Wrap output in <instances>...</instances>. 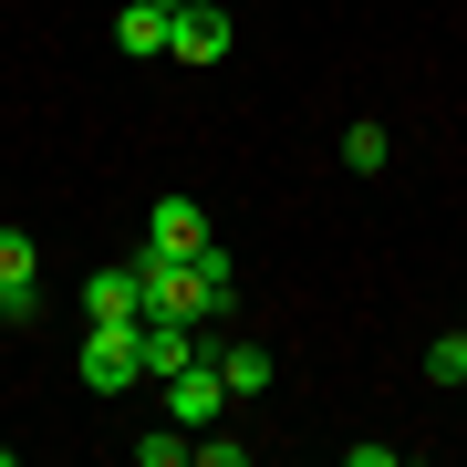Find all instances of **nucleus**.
I'll return each mask as SVG.
<instances>
[{
  "instance_id": "nucleus-7",
  "label": "nucleus",
  "mask_w": 467,
  "mask_h": 467,
  "mask_svg": "<svg viewBox=\"0 0 467 467\" xmlns=\"http://www.w3.org/2000/svg\"><path fill=\"white\" fill-rule=\"evenodd\" d=\"M218 374H229V395H239V405H250V395H270V374H281V364H270L260 343H218Z\"/></svg>"
},
{
  "instance_id": "nucleus-1",
  "label": "nucleus",
  "mask_w": 467,
  "mask_h": 467,
  "mask_svg": "<svg viewBox=\"0 0 467 467\" xmlns=\"http://www.w3.org/2000/svg\"><path fill=\"white\" fill-rule=\"evenodd\" d=\"M73 364H84L94 395H125V384L146 374V353H135V322H84V353H73Z\"/></svg>"
},
{
  "instance_id": "nucleus-6",
  "label": "nucleus",
  "mask_w": 467,
  "mask_h": 467,
  "mask_svg": "<svg viewBox=\"0 0 467 467\" xmlns=\"http://www.w3.org/2000/svg\"><path fill=\"white\" fill-rule=\"evenodd\" d=\"M167 42H177V11H156V0H125V11H115V52H125V63H156Z\"/></svg>"
},
{
  "instance_id": "nucleus-4",
  "label": "nucleus",
  "mask_w": 467,
  "mask_h": 467,
  "mask_svg": "<svg viewBox=\"0 0 467 467\" xmlns=\"http://www.w3.org/2000/svg\"><path fill=\"white\" fill-rule=\"evenodd\" d=\"M229 42H239V32H229V11H218V0H187L167 52H177V63H229Z\"/></svg>"
},
{
  "instance_id": "nucleus-3",
  "label": "nucleus",
  "mask_w": 467,
  "mask_h": 467,
  "mask_svg": "<svg viewBox=\"0 0 467 467\" xmlns=\"http://www.w3.org/2000/svg\"><path fill=\"white\" fill-rule=\"evenodd\" d=\"M146 250H156V260H198V250H208V208H198V198H156Z\"/></svg>"
},
{
  "instance_id": "nucleus-11",
  "label": "nucleus",
  "mask_w": 467,
  "mask_h": 467,
  "mask_svg": "<svg viewBox=\"0 0 467 467\" xmlns=\"http://www.w3.org/2000/svg\"><path fill=\"white\" fill-rule=\"evenodd\" d=\"M0 322H11V333H32V322H42V291H32V281H21V291H0Z\"/></svg>"
},
{
  "instance_id": "nucleus-8",
  "label": "nucleus",
  "mask_w": 467,
  "mask_h": 467,
  "mask_svg": "<svg viewBox=\"0 0 467 467\" xmlns=\"http://www.w3.org/2000/svg\"><path fill=\"white\" fill-rule=\"evenodd\" d=\"M426 384H467V322H457V333H436V343H426Z\"/></svg>"
},
{
  "instance_id": "nucleus-5",
  "label": "nucleus",
  "mask_w": 467,
  "mask_h": 467,
  "mask_svg": "<svg viewBox=\"0 0 467 467\" xmlns=\"http://www.w3.org/2000/svg\"><path fill=\"white\" fill-rule=\"evenodd\" d=\"M84 322H146V281H135V260H115V270L84 281Z\"/></svg>"
},
{
  "instance_id": "nucleus-2",
  "label": "nucleus",
  "mask_w": 467,
  "mask_h": 467,
  "mask_svg": "<svg viewBox=\"0 0 467 467\" xmlns=\"http://www.w3.org/2000/svg\"><path fill=\"white\" fill-rule=\"evenodd\" d=\"M198 333H208V322H177V312H146V322H135V353H146V374H156V384H167V374H187V364H198V353H208Z\"/></svg>"
},
{
  "instance_id": "nucleus-10",
  "label": "nucleus",
  "mask_w": 467,
  "mask_h": 467,
  "mask_svg": "<svg viewBox=\"0 0 467 467\" xmlns=\"http://www.w3.org/2000/svg\"><path fill=\"white\" fill-rule=\"evenodd\" d=\"M343 167H353V177H384V125H353V135H343Z\"/></svg>"
},
{
  "instance_id": "nucleus-9",
  "label": "nucleus",
  "mask_w": 467,
  "mask_h": 467,
  "mask_svg": "<svg viewBox=\"0 0 467 467\" xmlns=\"http://www.w3.org/2000/svg\"><path fill=\"white\" fill-rule=\"evenodd\" d=\"M32 270H42V260H32V229H0V291H21Z\"/></svg>"
}]
</instances>
